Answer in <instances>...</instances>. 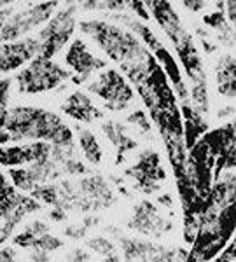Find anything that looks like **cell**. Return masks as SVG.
<instances>
[{
    "instance_id": "1",
    "label": "cell",
    "mask_w": 236,
    "mask_h": 262,
    "mask_svg": "<svg viewBox=\"0 0 236 262\" xmlns=\"http://www.w3.org/2000/svg\"><path fill=\"white\" fill-rule=\"evenodd\" d=\"M4 129L9 135L11 142L25 138L48 140L54 145H72V131L56 114L42 111L39 107H14L7 111Z\"/></svg>"
},
{
    "instance_id": "2",
    "label": "cell",
    "mask_w": 236,
    "mask_h": 262,
    "mask_svg": "<svg viewBox=\"0 0 236 262\" xmlns=\"http://www.w3.org/2000/svg\"><path fill=\"white\" fill-rule=\"evenodd\" d=\"M144 6L149 7L154 12V16L158 18V23L164 28V32L170 35V39L174 40L177 51H179L180 58H182L184 69L189 74L192 81V86H206L203 67H201L200 56L196 53L195 42L191 37L187 35V32L182 28L179 21V16L175 14V11L171 9V6L168 2H145Z\"/></svg>"
},
{
    "instance_id": "3",
    "label": "cell",
    "mask_w": 236,
    "mask_h": 262,
    "mask_svg": "<svg viewBox=\"0 0 236 262\" xmlns=\"http://www.w3.org/2000/svg\"><path fill=\"white\" fill-rule=\"evenodd\" d=\"M81 30L93 37L109 54V58L121 65L138 60L145 53V48H142L137 37L105 21H86L81 23Z\"/></svg>"
},
{
    "instance_id": "4",
    "label": "cell",
    "mask_w": 236,
    "mask_h": 262,
    "mask_svg": "<svg viewBox=\"0 0 236 262\" xmlns=\"http://www.w3.org/2000/svg\"><path fill=\"white\" fill-rule=\"evenodd\" d=\"M72 79V74L69 70L61 69L56 63L44 60V58L37 56L28 69L19 72L16 75V82L21 93H42L49 91L53 88L60 86L63 81Z\"/></svg>"
},
{
    "instance_id": "5",
    "label": "cell",
    "mask_w": 236,
    "mask_h": 262,
    "mask_svg": "<svg viewBox=\"0 0 236 262\" xmlns=\"http://www.w3.org/2000/svg\"><path fill=\"white\" fill-rule=\"evenodd\" d=\"M75 6H70L67 9L58 12L56 16L51 19V23L40 32L39 40H40V53L39 56L44 60H49L51 56L60 51L63 46L67 44V40L70 39L75 27L74 19Z\"/></svg>"
},
{
    "instance_id": "6",
    "label": "cell",
    "mask_w": 236,
    "mask_h": 262,
    "mask_svg": "<svg viewBox=\"0 0 236 262\" xmlns=\"http://www.w3.org/2000/svg\"><path fill=\"white\" fill-rule=\"evenodd\" d=\"M88 90L107 101L105 107L111 108V111H123L128 105V101L133 98V91L126 84L124 77L117 70L112 69L100 75L98 81L90 84Z\"/></svg>"
},
{
    "instance_id": "7",
    "label": "cell",
    "mask_w": 236,
    "mask_h": 262,
    "mask_svg": "<svg viewBox=\"0 0 236 262\" xmlns=\"http://www.w3.org/2000/svg\"><path fill=\"white\" fill-rule=\"evenodd\" d=\"M58 6V2H44V4H35L30 9H25L14 14L11 19H7V23L0 28V42H9L18 39L19 35L32 30L33 27L40 25L42 21H46L51 16L54 7Z\"/></svg>"
},
{
    "instance_id": "8",
    "label": "cell",
    "mask_w": 236,
    "mask_h": 262,
    "mask_svg": "<svg viewBox=\"0 0 236 262\" xmlns=\"http://www.w3.org/2000/svg\"><path fill=\"white\" fill-rule=\"evenodd\" d=\"M124 173L137 180L138 189H142V191L147 194L158 191L159 189L158 182L166 179V173H164V170L161 168V163H159L158 152H154V150L142 152L140 158H138V163L132 168H128Z\"/></svg>"
},
{
    "instance_id": "9",
    "label": "cell",
    "mask_w": 236,
    "mask_h": 262,
    "mask_svg": "<svg viewBox=\"0 0 236 262\" xmlns=\"http://www.w3.org/2000/svg\"><path fill=\"white\" fill-rule=\"evenodd\" d=\"M11 179L14 180L16 187L32 191L35 185L42 184L46 180H53L63 173L60 163H56L53 158L44 159V161H35L28 170H11Z\"/></svg>"
},
{
    "instance_id": "10",
    "label": "cell",
    "mask_w": 236,
    "mask_h": 262,
    "mask_svg": "<svg viewBox=\"0 0 236 262\" xmlns=\"http://www.w3.org/2000/svg\"><path fill=\"white\" fill-rule=\"evenodd\" d=\"M40 53L39 39H25L21 42L0 46V74L14 70Z\"/></svg>"
},
{
    "instance_id": "11",
    "label": "cell",
    "mask_w": 236,
    "mask_h": 262,
    "mask_svg": "<svg viewBox=\"0 0 236 262\" xmlns=\"http://www.w3.org/2000/svg\"><path fill=\"white\" fill-rule=\"evenodd\" d=\"M53 145L44 142H35L30 145L19 147H0V164L6 166H16L23 163H35L44 161L51 158Z\"/></svg>"
},
{
    "instance_id": "12",
    "label": "cell",
    "mask_w": 236,
    "mask_h": 262,
    "mask_svg": "<svg viewBox=\"0 0 236 262\" xmlns=\"http://www.w3.org/2000/svg\"><path fill=\"white\" fill-rule=\"evenodd\" d=\"M67 63L79 74V77H72V81L77 84L86 81L91 72L100 70L107 65V61L93 56L90 51L86 49V44L81 39L74 40V44L70 46V51L67 53Z\"/></svg>"
},
{
    "instance_id": "13",
    "label": "cell",
    "mask_w": 236,
    "mask_h": 262,
    "mask_svg": "<svg viewBox=\"0 0 236 262\" xmlns=\"http://www.w3.org/2000/svg\"><path fill=\"white\" fill-rule=\"evenodd\" d=\"M128 226L132 229L144 232V234H161V232L170 231V224L166 226V222L156 212L154 205H151L149 201L140 203L135 208V215L128 222Z\"/></svg>"
},
{
    "instance_id": "14",
    "label": "cell",
    "mask_w": 236,
    "mask_h": 262,
    "mask_svg": "<svg viewBox=\"0 0 236 262\" xmlns=\"http://www.w3.org/2000/svg\"><path fill=\"white\" fill-rule=\"evenodd\" d=\"M63 112L67 116L74 117L77 121H84V122H91L93 119H100L103 117L102 111L93 105V101L84 95L82 91H75L69 100L63 103Z\"/></svg>"
},
{
    "instance_id": "15",
    "label": "cell",
    "mask_w": 236,
    "mask_h": 262,
    "mask_svg": "<svg viewBox=\"0 0 236 262\" xmlns=\"http://www.w3.org/2000/svg\"><path fill=\"white\" fill-rule=\"evenodd\" d=\"M182 112H184V119H185L184 131H182L185 135V147H187V149H192V145L196 143L198 137L208 129V124H206V121L198 114L196 108H192L189 103H184Z\"/></svg>"
},
{
    "instance_id": "16",
    "label": "cell",
    "mask_w": 236,
    "mask_h": 262,
    "mask_svg": "<svg viewBox=\"0 0 236 262\" xmlns=\"http://www.w3.org/2000/svg\"><path fill=\"white\" fill-rule=\"evenodd\" d=\"M102 129L105 131V135H107L109 140L112 142V145H116V149H117V161L116 163L121 164L124 161V154L128 150H133L135 147H137V142L132 140V138L124 133L123 126L116 124V122H112V121L103 122Z\"/></svg>"
},
{
    "instance_id": "17",
    "label": "cell",
    "mask_w": 236,
    "mask_h": 262,
    "mask_svg": "<svg viewBox=\"0 0 236 262\" xmlns=\"http://www.w3.org/2000/svg\"><path fill=\"white\" fill-rule=\"evenodd\" d=\"M217 82H219V93L224 96L233 98L236 90V77H234V56L227 54L222 58L217 65Z\"/></svg>"
},
{
    "instance_id": "18",
    "label": "cell",
    "mask_w": 236,
    "mask_h": 262,
    "mask_svg": "<svg viewBox=\"0 0 236 262\" xmlns=\"http://www.w3.org/2000/svg\"><path fill=\"white\" fill-rule=\"evenodd\" d=\"M154 54H156V58H158V60H161L164 63V67H166V70H168V75H170V79L174 81L175 90H177V93H179V96L184 100V103H189V101H187V90H185L182 79H180V70H179V67H177V63L174 61V58H171V54L168 53L163 46L156 48Z\"/></svg>"
},
{
    "instance_id": "19",
    "label": "cell",
    "mask_w": 236,
    "mask_h": 262,
    "mask_svg": "<svg viewBox=\"0 0 236 262\" xmlns=\"http://www.w3.org/2000/svg\"><path fill=\"white\" fill-rule=\"evenodd\" d=\"M79 138H81V145H82L84 156L88 158V161L93 164H98L102 161V150H100V145H98V142H96L95 135L88 129L79 128Z\"/></svg>"
},
{
    "instance_id": "20",
    "label": "cell",
    "mask_w": 236,
    "mask_h": 262,
    "mask_svg": "<svg viewBox=\"0 0 236 262\" xmlns=\"http://www.w3.org/2000/svg\"><path fill=\"white\" fill-rule=\"evenodd\" d=\"M9 88H11V79L0 81V143L11 142L9 135L4 129L6 117H7V96H9Z\"/></svg>"
},
{
    "instance_id": "21",
    "label": "cell",
    "mask_w": 236,
    "mask_h": 262,
    "mask_svg": "<svg viewBox=\"0 0 236 262\" xmlns=\"http://www.w3.org/2000/svg\"><path fill=\"white\" fill-rule=\"evenodd\" d=\"M46 232H49V227L46 226V224L42 222H32L30 226L27 227L21 234H18L14 238V243L19 245V247H28V243L32 242V239H35L37 236H42L46 234Z\"/></svg>"
},
{
    "instance_id": "22",
    "label": "cell",
    "mask_w": 236,
    "mask_h": 262,
    "mask_svg": "<svg viewBox=\"0 0 236 262\" xmlns=\"http://www.w3.org/2000/svg\"><path fill=\"white\" fill-rule=\"evenodd\" d=\"M28 247L33 248V250L51 252V250H56V248H61L63 243L58 238H54V236L49 234V232H46V234L37 236L35 239H32V242L28 243Z\"/></svg>"
},
{
    "instance_id": "23",
    "label": "cell",
    "mask_w": 236,
    "mask_h": 262,
    "mask_svg": "<svg viewBox=\"0 0 236 262\" xmlns=\"http://www.w3.org/2000/svg\"><path fill=\"white\" fill-rule=\"evenodd\" d=\"M30 194L33 198H37V200L48 203V205H58V189L56 185H35V187L32 189Z\"/></svg>"
},
{
    "instance_id": "24",
    "label": "cell",
    "mask_w": 236,
    "mask_h": 262,
    "mask_svg": "<svg viewBox=\"0 0 236 262\" xmlns=\"http://www.w3.org/2000/svg\"><path fill=\"white\" fill-rule=\"evenodd\" d=\"M88 245L93 248V250H96V252H100V253H105L107 255V260H117V257L114 255V247H112V243H109L107 239H103V238H95V239H90L88 242Z\"/></svg>"
},
{
    "instance_id": "25",
    "label": "cell",
    "mask_w": 236,
    "mask_h": 262,
    "mask_svg": "<svg viewBox=\"0 0 236 262\" xmlns=\"http://www.w3.org/2000/svg\"><path fill=\"white\" fill-rule=\"evenodd\" d=\"M203 19H205V23L210 25L212 28H217V30H222V32H229V28H227V23H226V18H224V14H222L221 11L213 12V14L205 16Z\"/></svg>"
},
{
    "instance_id": "26",
    "label": "cell",
    "mask_w": 236,
    "mask_h": 262,
    "mask_svg": "<svg viewBox=\"0 0 236 262\" xmlns=\"http://www.w3.org/2000/svg\"><path fill=\"white\" fill-rule=\"evenodd\" d=\"M128 121L132 122V124H137L138 128H142V129H144V133H147V131H151V122L147 121L145 114L142 112V111L133 112L132 116L128 117Z\"/></svg>"
},
{
    "instance_id": "27",
    "label": "cell",
    "mask_w": 236,
    "mask_h": 262,
    "mask_svg": "<svg viewBox=\"0 0 236 262\" xmlns=\"http://www.w3.org/2000/svg\"><path fill=\"white\" fill-rule=\"evenodd\" d=\"M16 224L18 222L11 221V219H0V243H4L9 238L12 229L16 227Z\"/></svg>"
},
{
    "instance_id": "28",
    "label": "cell",
    "mask_w": 236,
    "mask_h": 262,
    "mask_svg": "<svg viewBox=\"0 0 236 262\" xmlns=\"http://www.w3.org/2000/svg\"><path fill=\"white\" fill-rule=\"evenodd\" d=\"M65 234L72 236V238H82V236L86 234V226H82V227H67Z\"/></svg>"
},
{
    "instance_id": "29",
    "label": "cell",
    "mask_w": 236,
    "mask_h": 262,
    "mask_svg": "<svg viewBox=\"0 0 236 262\" xmlns=\"http://www.w3.org/2000/svg\"><path fill=\"white\" fill-rule=\"evenodd\" d=\"M126 6H130V7H132V9L137 11L138 14H140L144 19H149V14H147L145 9H144V7H145V6H144V2H128V4H126Z\"/></svg>"
},
{
    "instance_id": "30",
    "label": "cell",
    "mask_w": 236,
    "mask_h": 262,
    "mask_svg": "<svg viewBox=\"0 0 236 262\" xmlns=\"http://www.w3.org/2000/svg\"><path fill=\"white\" fill-rule=\"evenodd\" d=\"M49 219H51V221H56V222H61V221H65V219H67V215H65V212H63V208L56 206V208L49 212Z\"/></svg>"
},
{
    "instance_id": "31",
    "label": "cell",
    "mask_w": 236,
    "mask_h": 262,
    "mask_svg": "<svg viewBox=\"0 0 236 262\" xmlns=\"http://www.w3.org/2000/svg\"><path fill=\"white\" fill-rule=\"evenodd\" d=\"M219 260H227V262H233L234 260V243L231 242L229 247H227V250L222 253L221 257H219Z\"/></svg>"
},
{
    "instance_id": "32",
    "label": "cell",
    "mask_w": 236,
    "mask_h": 262,
    "mask_svg": "<svg viewBox=\"0 0 236 262\" xmlns=\"http://www.w3.org/2000/svg\"><path fill=\"white\" fill-rule=\"evenodd\" d=\"M28 259H30V260H49V257H48V252L35 250L30 257H28Z\"/></svg>"
},
{
    "instance_id": "33",
    "label": "cell",
    "mask_w": 236,
    "mask_h": 262,
    "mask_svg": "<svg viewBox=\"0 0 236 262\" xmlns=\"http://www.w3.org/2000/svg\"><path fill=\"white\" fill-rule=\"evenodd\" d=\"M16 259V253L12 248H6V250L0 252V260H14Z\"/></svg>"
},
{
    "instance_id": "34",
    "label": "cell",
    "mask_w": 236,
    "mask_h": 262,
    "mask_svg": "<svg viewBox=\"0 0 236 262\" xmlns=\"http://www.w3.org/2000/svg\"><path fill=\"white\" fill-rule=\"evenodd\" d=\"M69 259H72V260H90V255L81 252V250H75L72 255H69Z\"/></svg>"
},
{
    "instance_id": "35",
    "label": "cell",
    "mask_w": 236,
    "mask_h": 262,
    "mask_svg": "<svg viewBox=\"0 0 236 262\" xmlns=\"http://www.w3.org/2000/svg\"><path fill=\"white\" fill-rule=\"evenodd\" d=\"M185 7H189V9H192V11H200V9H203V7L206 6V2H182Z\"/></svg>"
},
{
    "instance_id": "36",
    "label": "cell",
    "mask_w": 236,
    "mask_h": 262,
    "mask_svg": "<svg viewBox=\"0 0 236 262\" xmlns=\"http://www.w3.org/2000/svg\"><path fill=\"white\" fill-rule=\"evenodd\" d=\"M12 14V9H6V11H0V28L7 23V18Z\"/></svg>"
},
{
    "instance_id": "37",
    "label": "cell",
    "mask_w": 236,
    "mask_h": 262,
    "mask_svg": "<svg viewBox=\"0 0 236 262\" xmlns=\"http://www.w3.org/2000/svg\"><path fill=\"white\" fill-rule=\"evenodd\" d=\"M226 6H227V11H229V21L233 23L234 21V2H227Z\"/></svg>"
},
{
    "instance_id": "38",
    "label": "cell",
    "mask_w": 236,
    "mask_h": 262,
    "mask_svg": "<svg viewBox=\"0 0 236 262\" xmlns=\"http://www.w3.org/2000/svg\"><path fill=\"white\" fill-rule=\"evenodd\" d=\"M159 203H161V205H166V206H171V196L170 194H164V196L159 198Z\"/></svg>"
},
{
    "instance_id": "39",
    "label": "cell",
    "mask_w": 236,
    "mask_h": 262,
    "mask_svg": "<svg viewBox=\"0 0 236 262\" xmlns=\"http://www.w3.org/2000/svg\"><path fill=\"white\" fill-rule=\"evenodd\" d=\"M7 185H9V184H7L6 179H4V175H2V173H0V191H2L4 187H7Z\"/></svg>"
},
{
    "instance_id": "40",
    "label": "cell",
    "mask_w": 236,
    "mask_h": 262,
    "mask_svg": "<svg viewBox=\"0 0 236 262\" xmlns=\"http://www.w3.org/2000/svg\"><path fill=\"white\" fill-rule=\"evenodd\" d=\"M11 2H0V7H4V6H9Z\"/></svg>"
}]
</instances>
